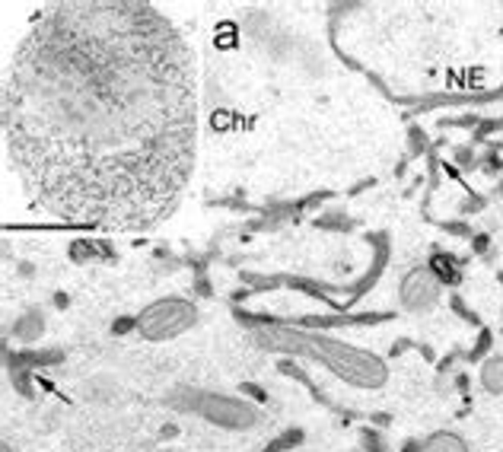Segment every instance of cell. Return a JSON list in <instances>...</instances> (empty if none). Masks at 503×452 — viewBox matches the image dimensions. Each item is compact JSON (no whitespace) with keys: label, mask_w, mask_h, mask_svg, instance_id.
<instances>
[{"label":"cell","mask_w":503,"mask_h":452,"mask_svg":"<svg viewBox=\"0 0 503 452\" xmlns=\"http://www.w3.org/2000/svg\"><path fill=\"white\" fill-rule=\"evenodd\" d=\"M0 115L32 201L74 223L143 229L191 179L195 60L150 3H48L10 60Z\"/></svg>","instance_id":"1"},{"label":"cell","mask_w":503,"mask_h":452,"mask_svg":"<svg viewBox=\"0 0 503 452\" xmlns=\"http://www.w3.org/2000/svg\"><path fill=\"white\" fill-rule=\"evenodd\" d=\"M255 344L264 350H278V354H296L328 366L338 379H344L353 389H383L389 379V366L379 354H369L363 347H353L347 341L328 338V334H312V332H296L284 325H271L258 328Z\"/></svg>","instance_id":"2"},{"label":"cell","mask_w":503,"mask_h":452,"mask_svg":"<svg viewBox=\"0 0 503 452\" xmlns=\"http://www.w3.org/2000/svg\"><path fill=\"white\" fill-rule=\"evenodd\" d=\"M198 325V309L191 300L182 296H166V300L150 302L147 309L137 316V332L147 341H169L185 334L188 328Z\"/></svg>","instance_id":"3"},{"label":"cell","mask_w":503,"mask_h":452,"mask_svg":"<svg viewBox=\"0 0 503 452\" xmlns=\"http://www.w3.org/2000/svg\"><path fill=\"white\" fill-rule=\"evenodd\" d=\"M185 411H195L198 417H204L214 427L223 430H248L262 421L255 405H248L233 395H217V392H191V401H185Z\"/></svg>","instance_id":"4"},{"label":"cell","mask_w":503,"mask_h":452,"mask_svg":"<svg viewBox=\"0 0 503 452\" xmlns=\"http://www.w3.org/2000/svg\"><path fill=\"white\" fill-rule=\"evenodd\" d=\"M440 277H436L433 268L421 264V268H411L405 271L401 284H398V302H401V309L405 312H414V316H421V312H430L440 302Z\"/></svg>","instance_id":"5"},{"label":"cell","mask_w":503,"mask_h":452,"mask_svg":"<svg viewBox=\"0 0 503 452\" xmlns=\"http://www.w3.org/2000/svg\"><path fill=\"white\" fill-rule=\"evenodd\" d=\"M421 452H468V443L456 430H436L421 443Z\"/></svg>","instance_id":"6"},{"label":"cell","mask_w":503,"mask_h":452,"mask_svg":"<svg viewBox=\"0 0 503 452\" xmlns=\"http://www.w3.org/2000/svg\"><path fill=\"white\" fill-rule=\"evenodd\" d=\"M478 382L484 392L490 395H503V354H494L481 363L478 369Z\"/></svg>","instance_id":"7"},{"label":"cell","mask_w":503,"mask_h":452,"mask_svg":"<svg viewBox=\"0 0 503 452\" xmlns=\"http://www.w3.org/2000/svg\"><path fill=\"white\" fill-rule=\"evenodd\" d=\"M42 328H45V325H42V316L29 312L26 318H19V322H16V338L23 341V344H32V341L42 334Z\"/></svg>","instance_id":"8"},{"label":"cell","mask_w":503,"mask_h":452,"mask_svg":"<svg viewBox=\"0 0 503 452\" xmlns=\"http://www.w3.org/2000/svg\"><path fill=\"white\" fill-rule=\"evenodd\" d=\"M303 443V430H284L278 439H271L268 446H264V452H287V449H296V446Z\"/></svg>","instance_id":"9"},{"label":"cell","mask_w":503,"mask_h":452,"mask_svg":"<svg viewBox=\"0 0 503 452\" xmlns=\"http://www.w3.org/2000/svg\"><path fill=\"white\" fill-rule=\"evenodd\" d=\"M239 392L246 395V398H252V401H264V398H268V392H264L262 385H255V382H242Z\"/></svg>","instance_id":"10"},{"label":"cell","mask_w":503,"mask_h":452,"mask_svg":"<svg viewBox=\"0 0 503 452\" xmlns=\"http://www.w3.org/2000/svg\"><path fill=\"white\" fill-rule=\"evenodd\" d=\"M131 328H137V318H118V322L112 325L115 334H125V332H131Z\"/></svg>","instance_id":"11"}]
</instances>
